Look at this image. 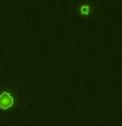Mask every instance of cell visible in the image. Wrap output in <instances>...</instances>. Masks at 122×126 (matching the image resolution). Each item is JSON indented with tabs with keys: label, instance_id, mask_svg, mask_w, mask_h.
<instances>
[{
	"label": "cell",
	"instance_id": "1",
	"mask_svg": "<svg viewBox=\"0 0 122 126\" xmlns=\"http://www.w3.org/2000/svg\"><path fill=\"white\" fill-rule=\"evenodd\" d=\"M15 104V98L9 92H1L0 93V109L7 110L12 108Z\"/></svg>",
	"mask_w": 122,
	"mask_h": 126
},
{
	"label": "cell",
	"instance_id": "2",
	"mask_svg": "<svg viewBox=\"0 0 122 126\" xmlns=\"http://www.w3.org/2000/svg\"><path fill=\"white\" fill-rule=\"evenodd\" d=\"M89 11H91V8H89V7H81V8H80V13H81V15L89 13Z\"/></svg>",
	"mask_w": 122,
	"mask_h": 126
}]
</instances>
